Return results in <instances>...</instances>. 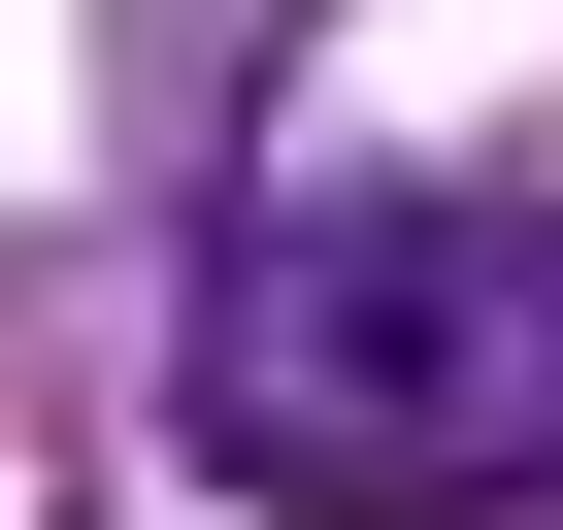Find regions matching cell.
I'll list each match as a JSON object with an SVG mask.
<instances>
[{
    "label": "cell",
    "mask_w": 563,
    "mask_h": 530,
    "mask_svg": "<svg viewBox=\"0 0 563 530\" xmlns=\"http://www.w3.org/2000/svg\"><path fill=\"white\" fill-rule=\"evenodd\" d=\"M166 431L232 530H563V199L299 166L166 265Z\"/></svg>",
    "instance_id": "6da1fadb"
}]
</instances>
